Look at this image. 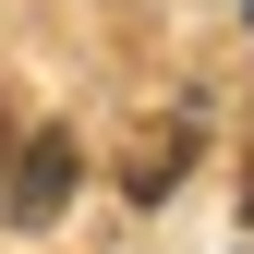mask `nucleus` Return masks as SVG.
Listing matches in <instances>:
<instances>
[{
    "mask_svg": "<svg viewBox=\"0 0 254 254\" xmlns=\"http://www.w3.org/2000/svg\"><path fill=\"white\" fill-rule=\"evenodd\" d=\"M242 206H254V194H242Z\"/></svg>",
    "mask_w": 254,
    "mask_h": 254,
    "instance_id": "f03ea898",
    "label": "nucleus"
},
{
    "mask_svg": "<svg viewBox=\"0 0 254 254\" xmlns=\"http://www.w3.org/2000/svg\"><path fill=\"white\" fill-rule=\"evenodd\" d=\"M61 194H73V133H37L24 170H12V218H49Z\"/></svg>",
    "mask_w": 254,
    "mask_h": 254,
    "instance_id": "f257e3e1",
    "label": "nucleus"
}]
</instances>
